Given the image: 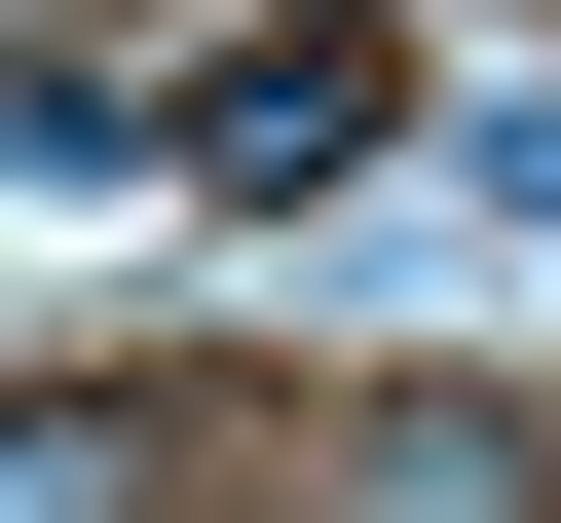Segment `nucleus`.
<instances>
[{
  "instance_id": "3",
  "label": "nucleus",
  "mask_w": 561,
  "mask_h": 523,
  "mask_svg": "<svg viewBox=\"0 0 561 523\" xmlns=\"http://www.w3.org/2000/svg\"><path fill=\"white\" fill-rule=\"evenodd\" d=\"M0 523H150V411H113V374H38V449H0Z\"/></svg>"
},
{
  "instance_id": "4",
  "label": "nucleus",
  "mask_w": 561,
  "mask_h": 523,
  "mask_svg": "<svg viewBox=\"0 0 561 523\" xmlns=\"http://www.w3.org/2000/svg\"><path fill=\"white\" fill-rule=\"evenodd\" d=\"M486 224H561V113H486Z\"/></svg>"
},
{
  "instance_id": "2",
  "label": "nucleus",
  "mask_w": 561,
  "mask_h": 523,
  "mask_svg": "<svg viewBox=\"0 0 561 523\" xmlns=\"http://www.w3.org/2000/svg\"><path fill=\"white\" fill-rule=\"evenodd\" d=\"M337 523H561V411H524V374H375Z\"/></svg>"
},
{
  "instance_id": "1",
  "label": "nucleus",
  "mask_w": 561,
  "mask_h": 523,
  "mask_svg": "<svg viewBox=\"0 0 561 523\" xmlns=\"http://www.w3.org/2000/svg\"><path fill=\"white\" fill-rule=\"evenodd\" d=\"M150 150H187L225 224H300V187H375V150H412V38H375V0H262V38H225Z\"/></svg>"
}]
</instances>
